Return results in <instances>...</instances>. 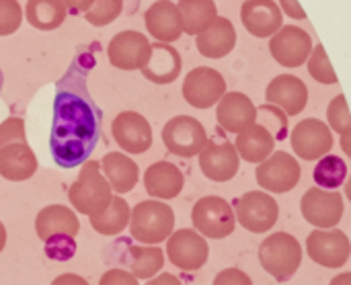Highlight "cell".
Returning a JSON list of instances; mask_svg holds the SVG:
<instances>
[{"mask_svg": "<svg viewBox=\"0 0 351 285\" xmlns=\"http://www.w3.org/2000/svg\"><path fill=\"white\" fill-rule=\"evenodd\" d=\"M45 247V255L51 261H70L76 255V240L68 234H53L49 238L43 240Z\"/></svg>", "mask_w": 351, "mask_h": 285, "instance_id": "obj_38", "label": "cell"}, {"mask_svg": "<svg viewBox=\"0 0 351 285\" xmlns=\"http://www.w3.org/2000/svg\"><path fill=\"white\" fill-rule=\"evenodd\" d=\"M181 92L187 105L195 109H210L226 92V80L216 68L197 66L191 72H187Z\"/></svg>", "mask_w": 351, "mask_h": 285, "instance_id": "obj_9", "label": "cell"}, {"mask_svg": "<svg viewBox=\"0 0 351 285\" xmlns=\"http://www.w3.org/2000/svg\"><path fill=\"white\" fill-rule=\"evenodd\" d=\"M269 51L280 66L298 68L313 51V37L296 25L280 27V31H276L269 39Z\"/></svg>", "mask_w": 351, "mask_h": 285, "instance_id": "obj_13", "label": "cell"}, {"mask_svg": "<svg viewBox=\"0 0 351 285\" xmlns=\"http://www.w3.org/2000/svg\"><path fill=\"white\" fill-rule=\"evenodd\" d=\"M300 212H302V218L308 224H313L317 230L337 228L346 212L343 195L339 191L311 187L300 199Z\"/></svg>", "mask_w": 351, "mask_h": 285, "instance_id": "obj_8", "label": "cell"}, {"mask_svg": "<svg viewBox=\"0 0 351 285\" xmlns=\"http://www.w3.org/2000/svg\"><path fill=\"white\" fill-rule=\"evenodd\" d=\"M84 62L86 58L78 55L56 84L49 152L60 169H76L86 162L101 138L103 115L88 92Z\"/></svg>", "mask_w": 351, "mask_h": 285, "instance_id": "obj_1", "label": "cell"}, {"mask_svg": "<svg viewBox=\"0 0 351 285\" xmlns=\"http://www.w3.org/2000/svg\"><path fill=\"white\" fill-rule=\"evenodd\" d=\"M177 8L181 12V25L187 35L204 33L218 18L214 0H179Z\"/></svg>", "mask_w": 351, "mask_h": 285, "instance_id": "obj_30", "label": "cell"}, {"mask_svg": "<svg viewBox=\"0 0 351 285\" xmlns=\"http://www.w3.org/2000/svg\"><path fill=\"white\" fill-rule=\"evenodd\" d=\"M239 158L247 160V162H263L276 148V140L271 138V134L259 125V123H253L251 127H247L245 132L237 134V142L232 144Z\"/></svg>", "mask_w": 351, "mask_h": 285, "instance_id": "obj_28", "label": "cell"}, {"mask_svg": "<svg viewBox=\"0 0 351 285\" xmlns=\"http://www.w3.org/2000/svg\"><path fill=\"white\" fill-rule=\"evenodd\" d=\"M2 86H4V74H2V70H0V92H2Z\"/></svg>", "mask_w": 351, "mask_h": 285, "instance_id": "obj_49", "label": "cell"}, {"mask_svg": "<svg viewBox=\"0 0 351 285\" xmlns=\"http://www.w3.org/2000/svg\"><path fill=\"white\" fill-rule=\"evenodd\" d=\"M37 173V156L27 142H12L0 148V177L12 183L31 179Z\"/></svg>", "mask_w": 351, "mask_h": 285, "instance_id": "obj_24", "label": "cell"}, {"mask_svg": "<svg viewBox=\"0 0 351 285\" xmlns=\"http://www.w3.org/2000/svg\"><path fill=\"white\" fill-rule=\"evenodd\" d=\"M4 247H6V228H4V224L0 222V253L4 251Z\"/></svg>", "mask_w": 351, "mask_h": 285, "instance_id": "obj_48", "label": "cell"}, {"mask_svg": "<svg viewBox=\"0 0 351 285\" xmlns=\"http://www.w3.org/2000/svg\"><path fill=\"white\" fill-rule=\"evenodd\" d=\"M199 156V169L206 179L214 183L232 181L241 169V158L232 142H210L204 146Z\"/></svg>", "mask_w": 351, "mask_h": 285, "instance_id": "obj_17", "label": "cell"}, {"mask_svg": "<svg viewBox=\"0 0 351 285\" xmlns=\"http://www.w3.org/2000/svg\"><path fill=\"white\" fill-rule=\"evenodd\" d=\"M144 23L148 33L158 39L160 43H173L181 37V12L175 2L171 0H156L148 6L144 14Z\"/></svg>", "mask_w": 351, "mask_h": 285, "instance_id": "obj_21", "label": "cell"}, {"mask_svg": "<svg viewBox=\"0 0 351 285\" xmlns=\"http://www.w3.org/2000/svg\"><path fill=\"white\" fill-rule=\"evenodd\" d=\"M241 21L255 37H271L284 27V14L274 0H247L241 6Z\"/></svg>", "mask_w": 351, "mask_h": 285, "instance_id": "obj_20", "label": "cell"}, {"mask_svg": "<svg viewBox=\"0 0 351 285\" xmlns=\"http://www.w3.org/2000/svg\"><path fill=\"white\" fill-rule=\"evenodd\" d=\"M255 123L263 125L276 142H282L288 138V115L274 105H259Z\"/></svg>", "mask_w": 351, "mask_h": 285, "instance_id": "obj_34", "label": "cell"}, {"mask_svg": "<svg viewBox=\"0 0 351 285\" xmlns=\"http://www.w3.org/2000/svg\"><path fill=\"white\" fill-rule=\"evenodd\" d=\"M130 212L132 210H130L128 201L121 195H111L109 206L101 214L90 216V226L101 236H117L128 228Z\"/></svg>", "mask_w": 351, "mask_h": 285, "instance_id": "obj_31", "label": "cell"}, {"mask_svg": "<svg viewBox=\"0 0 351 285\" xmlns=\"http://www.w3.org/2000/svg\"><path fill=\"white\" fill-rule=\"evenodd\" d=\"M280 10H282V14L286 12L290 18H296V21L306 18V12H304V8L300 6L298 0H280Z\"/></svg>", "mask_w": 351, "mask_h": 285, "instance_id": "obj_43", "label": "cell"}, {"mask_svg": "<svg viewBox=\"0 0 351 285\" xmlns=\"http://www.w3.org/2000/svg\"><path fill=\"white\" fill-rule=\"evenodd\" d=\"M130 234L134 240L156 247L175 232V212L169 203L146 199L130 212Z\"/></svg>", "mask_w": 351, "mask_h": 285, "instance_id": "obj_2", "label": "cell"}, {"mask_svg": "<svg viewBox=\"0 0 351 285\" xmlns=\"http://www.w3.org/2000/svg\"><path fill=\"white\" fill-rule=\"evenodd\" d=\"M261 267L280 284L292 280L302 265V247L288 232L269 234L259 245Z\"/></svg>", "mask_w": 351, "mask_h": 285, "instance_id": "obj_4", "label": "cell"}, {"mask_svg": "<svg viewBox=\"0 0 351 285\" xmlns=\"http://www.w3.org/2000/svg\"><path fill=\"white\" fill-rule=\"evenodd\" d=\"M169 261L183 271H197L208 263V240L191 228H181L167 238Z\"/></svg>", "mask_w": 351, "mask_h": 285, "instance_id": "obj_12", "label": "cell"}, {"mask_svg": "<svg viewBox=\"0 0 351 285\" xmlns=\"http://www.w3.org/2000/svg\"><path fill=\"white\" fill-rule=\"evenodd\" d=\"M123 12V0H95L84 12L86 23L93 27H107Z\"/></svg>", "mask_w": 351, "mask_h": 285, "instance_id": "obj_36", "label": "cell"}, {"mask_svg": "<svg viewBox=\"0 0 351 285\" xmlns=\"http://www.w3.org/2000/svg\"><path fill=\"white\" fill-rule=\"evenodd\" d=\"M183 68L181 53L171 43H150V58L142 68V76L154 84H171L179 78Z\"/></svg>", "mask_w": 351, "mask_h": 285, "instance_id": "obj_23", "label": "cell"}, {"mask_svg": "<svg viewBox=\"0 0 351 285\" xmlns=\"http://www.w3.org/2000/svg\"><path fill=\"white\" fill-rule=\"evenodd\" d=\"M212 285H253V280L243 269L228 267V269H222L214 277V284Z\"/></svg>", "mask_w": 351, "mask_h": 285, "instance_id": "obj_41", "label": "cell"}, {"mask_svg": "<svg viewBox=\"0 0 351 285\" xmlns=\"http://www.w3.org/2000/svg\"><path fill=\"white\" fill-rule=\"evenodd\" d=\"M313 179L319 189L337 191L348 179V162L341 156L327 154V156L319 158V162L313 171Z\"/></svg>", "mask_w": 351, "mask_h": 285, "instance_id": "obj_33", "label": "cell"}, {"mask_svg": "<svg viewBox=\"0 0 351 285\" xmlns=\"http://www.w3.org/2000/svg\"><path fill=\"white\" fill-rule=\"evenodd\" d=\"M195 37L197 51L212 60H222L237 47V29L226 16H218L204 33Z\"/></svg>", "mask_w": 351, "mask_h": 285, "instance_id": "obj_25", "label": "cell"}, {"mask_svg": "<svg viewBox=\"0 0 351 285\" xmlns=\"http://www.w3.org/2000/svg\"><path fill=\"white\" fill-rule=\"evenodd\" d=\"M300 164L288 152H271L257 166V183L265 193H288L300 181Z\"/></svg>", "mask_w": 351, "mask_h": 285, "instance_id": "obj_10", "label": "cell"}, {"mask_svg": "<svg viewBox=\"0 0 351 285\" xmlns=\"http://www.w3.org/2000/svg\"><path fill=\"white\" fill-rule=\"evenodd\" d=\"M267 105L282 109L288 117L300 115L308 103V86L294 74L276 76L265 88Z\"/></svg>", "mask_w": 351, "mask_h": 285, "instance_id": "obj_18", "label": "cell"}, {"mask_svg": "<svg viewBox=\"0 0 351 285\" xmlns=\"http://www.w3.org/2000/svg\"><path fill=\"white\" fill-rule=\"evenodd\" d=\"M99 285H140L138 284V280L132 275V273H128L125 269H109V271H105L103 273V277L99 280Z\"/></svg>", "mask_w": 351, "mask_h": 285, "instance_id": "obj_42", "label": "cell"}, {"mask_svg": "<svg viewBox=\"0 0 351 285\" xmlns=\"http://www.w3.org/2000/svg\"><path fill=\"white\" fill-rule=\"evenodd\" d=\"M95 0H62V4L66 6V10H72L74 14L78 12H86L93 6Z\"/></svg>", "mask_w": 351, "mask_h": 285, "instance_id": "obj_45", "label": "cell"}, {"mask_svg": "<svg viewBox=\"0 0 351 285\" xmlns=\"http://www.w3.org/2000/svg\"><path fill=\"white\" fill-rule=\"evenodd\" d=\"M51 285H88V282L76 273H62L51 282Z\"/></svg>", "mask_w": 351, "mask_h": 285, "instance_id": "obj_44", "label": "cell"}, {"mask_svg": "<svg viewBox=\"0 0 351 285\" xmlns=\"http://www.w3.org/2000/svg\"><path fill=\"white\" fill-rule=\"evenodd\" d=\"M146 285H181L179 277H175L173 273H158L156 277L148 280Z\"/></svg>", "mask_w": 351, "mask_h": 285, "instance_id": "obj_46", "label": "cell"}, {"mask_svg": "<svg viewBox=\"0 0 351 285\" xmlns=\"http://www.w3.org/2000/svg\"><path fill=\"white\" fill-rule=\"evenodd\" d=\"M208 134L206 127L199 119L191 115H177L171 117L165 127H162V142L165 148L181 158H191L197 156L204 146L208 144Z\"/></svg>", "mask_w": 351, "mask_h": 285, "instance_id": "obj_6", "label": "cell"}, {"mask_svg": "<svg viewBox=\"0 0 351 285\" xmlns=\"http://www.w3.org/2000/svg\"><path fill=\"white\" fill-rule=\"evenodd\" d=\"M107 58L117 70H142L150 58V41L138 31H119L107 45Z\"/></svg>", "mask_w": 351, "mask_h": 285, "instance_id": "obj_15", "label": "cell"}, {"mask_svg": "<svg viewBox=\"0 0 351 285\" xmlns=\"http://www.w3.org/2000/svg\"><path fill=\"white\" fill-rule=\"evenodd\" d=\"M292 150L302 158V160H319L327 156L333 148V134L329 125L317 117H308L300 121L292 134H290Z\"/></svg>", "mask_w": 351, "mask_h": 285, "instance_id": "obj_14", "label": "cell"}, {"mask_svg": "<svg viewBox=\"0 0 351 285\" xmlns=\"http://www.w3.org/2000/svg\"><path fill=\"white\" fill-rule=\"evenodd\" d=\"M144 187H146V193L152 199L169 201V199H175L183 191L185 177L173 162L158 160V162H154V164H150L146 169Z\"/></svg>", "mask_w": 351, "mask_h": 285, "instance_id": "obj_22", "label": "cell"}, {"mask_svg": "<svg viewBox=\"0 0 351 285\" xmlns=\"http://www.w3.org/2000/svg\"><path fill=\"white\" fill-rule=\"evenodd\" d=\"M306 62H308V72H311V76L317 82H321V84H337L339 78H337L331 62H329V55H327L323 43H319L317 47H313V51H311V55H308Z\"/></svg>", "mask_w": 351, "mask_h": 285, "instance_id": "obj_35", "label": "cell"}, {"mask_svg": "<svg viewBox=\"0 0 351 285\" xmlns=\"http://www.w3.org/2000/svg\"><path fill=\"white\" fill-rule=\"evenodd\" d=\"M121 265L128 267L138 282L140 280H152L154 275L160 273V269L165 267V251L158 247H128V251L123 253Z\"/></svg>", "mask_w": 351, "mask_h": 285, "instance_id": "obj_29", "label": "cell"}, {"mask_svg": "<svg viewBox=\"0 0 351 285\" xmlns=\"http://www.w3.org/2000/svg\"><path fill=\"white\" fill-rule=\"evenodd\" d=\"M80 166L82 169L78 173V179L68 189V201L78 214H84L90 218V216L101 214L109 206L113 191L107 179L103 177L97 160H86Z\"/></svg>", "mask_w": 351, "mask_h": 285, "instance_id": "obj_3", "label": "cell"}, {"mask_svg": "<svg viewBox=\"0 0 351 285\" xmlns=\"http://www.w3.org/2000/svg\"><path fill=\"white\" fill-rule=\"evenodd\" d=\"M66 6L62 0H29L25 14L31 27L39 31H53L66 21Z\"/></svg>", "mask_w": 351, "mask_h": 285, "instance_id": "obj_32", "label": "cell"}, {"mask_svg": "<svg viewBox=\"0 0 351 285\" xmlns=\"http://www.w3.org/2000/svg\"><path fill=\"white\" fill-rule=\"evenodd\" d=\"M191 222L197 234L204 238H228L234 232L237 220L232 206L218 195H206L202 197L193 210H191Z\"/></svg>", "mask_w": 351, "mask_h": 285, "instance_id": "obj_5", "label": "cell"}, {"mask_svg": "<svg viewBox=\"0 0 351 285\" xmlns=\"http://www.w3.org/2000/svg\"><path fill=\"white\" fill-rule=\"evenodd\" d=\"M216 119L224 132L241 134L257 121V107L245 92H224L216 103Z\"/></svg>", "mask_w": 351, "mask_h": 285, "instance_id": "obj_19", "label": "cell"}, {"mask_svg": "<svg viewBox=\"0 0 351 285\" xmlns=\"http://www.w3.org/2000/svg\"><path fill=\"white\" fill-rule=\"evenodd\" d=\"M327 119H329V129H335L339 136H351V117L346 95H337L329 103Z\"/></svg>", "mask_w": 351, "mask_h": 285, "instance_id": "obj_37", "label": "cell"}, {"mask_svg": "<svg viewBox=\"0 0 351 285\" xmlns=\"http://www.w3.org/2000/svg\"><path fill=\"white\" fill-rule=\"evenodd\" d=\"M306 253L321 267L341 269L350 259V236L337 228H329V230L315 228L306 238Z\"/></svg>", "mask_w": 351, "mask_h": 285, "instance_id": "obj_11", "label": "cell"}, {"mask_svg": "<svg viewBox=\"0 0 351 285\" xmlns=\"http://www.w3.org/2000/svg\"><path fill=\"white\" fill-rule=\"evenodd\" d=\"M78 230H80L78 216L68 206H58V203L45 206L43 210H39L35 218V232L41 243L53 234H68L76 238Z\"/></svg>", "mask_w": 351, "mask_h": 285, "instance_id": "obj_27", "label": "cell"}, {"mask_svg": "<svg viewBox=\"0 0 351 285\" xmlns=\"http://www.w3.org/2000/svg\"><path fill=\"white\" fill-rule=\"evenodd\" d=\"M280 216L278 201L265 191H247L234 201V220L253 234L269 232Z\"/></svg>", "mask_w": 351, "mask_h": 285, "instance_id": "obj_7", "label": "cell"}, {"mask_svg": "<svg viewBox=\"0 0 351 285\" xmlns=\"http://www.w3.org/2000/svg\"><path fill=\"white\" fill-rule=\"evenodd\" d=\"M329 285H351V273H339L337 277H333L331 280V284Z\"/></svg>", "mask_w": 351, "mask_h": 285, "instance_id": "obj_47", "label": "cell"}, {"mask_svg": "<svg viewBox=\"0 0 351 285\" xmlns=\"http://www.w3.org/2000/svg\"><path fill=\"white\" fill-rule=\"evenodd\" d=\"M99 166H101V173L107 179V183H109V187H111V191L115 195L123 197L125 193L134 191V187L138 185L140 171H138V164L128 154L109 152L99 162Z\"/></svg>", "mask_w": 351, "mask_h": 285, "instance_id": "obj_26", "label": "cell"}, {"mask_svg": "<svg viewBox=\"0 0 351 285\" xmlns=\"http://www.w3.org/2000/svg\"><path fill=\"white\" fill-rule=\"evenodd\" d=\"M25 121L21 117H8L0 123V148L12 142H27Z\"/></svg>", "mask_w": 351, "mask_h": 285, "instance_id": "obj_40", "label": "cell"}, {"mask_svg": "<svg viewBox=\"0 0 351 285\" xmlns=\"http://www.w3.org/2000/svg\"><path fill=\"white\" fill-rule=\"evenodd\" d=\"M111 134L125 154H144L152 146V127L138 111H121L111 123Z\"/></svg>", "mask_w": 351, "mask_h": 285, "instance_id": "obj_16", "label": "cell"}, {"mask_svg": "<svg viewBox=\"0 0 351 285\" xmlns=\"http://www.w3.org/2000/svg\"><path fill=\"white\" fill-rule=\"evenodd\" d=\"M23 23V8L16 0H0V37L12 35Z\"/></svg>", "mask_w": 351, "mask_h": 285, "instance_id": "obj_39", "label": "cell"}]
</instances>
